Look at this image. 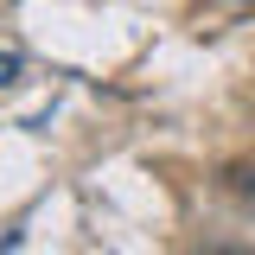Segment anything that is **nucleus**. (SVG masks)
<instances>
[{
    "label": "nucleus",
    "mask_w": 255,
    "mask_h": 255,
    "mask_svg": "<svg viewBox=\"0 0 255 255\" xmlns=\"http://www.w3.org/2000/svg\"><path fill=\"white\" fill-rule=\"evenodd\" d=\"M230 191H236V198H249V204H255V166H230Z\"/></svg>",
    "instance_id": "f257e3e1"
},
{
    "label": "nucleus",
    "mask_w": 255,
    "mask_h": 255,
    "mask_svg": "<svg viewBox=\"0 0 255 255\" xmlns=\"http://www.w3.org/2000/svg\"><path fill=\"white\" fill-rule=\"evenodd\" d=\"M198 255H255V249H249V243H204Z\"/></svg>",
    "instance_id": "f03ea898"
},
{
    "label": "nucleus",
    "mask_w": 255,
    "mask_h": 255,
    "mask_svg": "<svg viewBox=\"0 0 255 255\" xmlns=\"http://www.w3.org/2000/svg\"><path fill=\"white\" fill-rule=\"evenodd\" d=\"M19 77V58H0V83H13Z\"/></svg>",
    "instance_id": "7ed1b4c3"
}]
</instances>
